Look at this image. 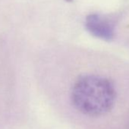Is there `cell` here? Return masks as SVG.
Wrapping results in <instances>:
<instances>
[{
  "instance_id": "6da1fadb",
  "label": "cell",
  "mask_w": 129,
  "mask_h": 129,
  "mask_svg": "<svg viewBox=\"0 0 129 129\" xmlns=\"http://www.w3.org/2000/svg\"><path fill=\"white\" fill-rule=\"evenodd\" d=\"M116 99L114 84L98 75H86L79 78L72 91L75 106L88 115H101L109 112Z\"/></svg>"
},
{
  "instance_id": "7a4b0ae2",
  "label": "cell",
  "mask_w": 129,
  "mask_h": 129,
  "mask_svg": "<svg viewBox=\"0 0 129 129\" xmlns=\"http://www.w3.org/2000/svg\"><path fill=\"white\" fill-rule=\"evenodd\" d=\"M87 29L94 36L105 40H111L115 35V24L112 21L99 15H91L87 21Z\"/></svg>"
}]
</instances>
